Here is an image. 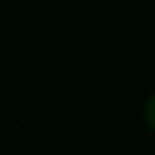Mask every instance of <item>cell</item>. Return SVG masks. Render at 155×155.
Returning <instances> with one entry per match:
<instances>
[{"mask_svg": "<svg viewBox=\"0 0 155 155\" xmlns=\"http://www.w3.org/2000/svg\"><path fill=\"white\" fill-rule=\"evenodd\" d=\"M143 120H146V127L155 133V89L146 95V101H143Z\"/></svg>", "mask_w": 155, "mask_h": 155, "instance_id": "1", "label": "cell"}]
</instances>
